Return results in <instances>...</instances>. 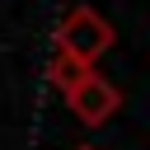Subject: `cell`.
<instances>
[{
	"label": "cell",
	"instance_id": "6da1fadb",
	"mask_svg": "<svg viewBox=\"0 0 150 150\" xmlns=\"http://www.w3.org/2000/svg\"><path fill=\"white\" fill-rule=\"evenodd\" d=\"M112 42H117V33H112V23H108L94 5H75V9H66L61 28H56V47H66L70 56H80L84 66H94Z\"/></svg>",
	"mask_w": 150,
	"mask_h": 150
},
{
	"label": "cell",
	"instance_id": "7a4b0ae2",
	"mask_svg": "<svg viewBox=\"0 0 150 150\" xmlns=\"http://www.w3.org/2000/svg\"><path fill=\"white\" fill-rule=\"evenodd\" d=\"M66 108H70L84 127H103V122L122 108V94H117V84H112V80H103L98 70H89V75L66 94Z\"/></svg>",
	"mask_w": 150,
	"mask_h": 150
},
{
	"label": "cell",
	"instance_id": "3957f363",
	"mask_svg": "<svg viewBox=\"0 0 150 150\" xmlns=\"http://www.w3.org/2000/svg\"><path fill=\"white\" fill-rule=\"evenodd\" d=\"M89 70H94V66H84V61H80V56H70L66 47H52V56H47V75H52V84H56L61 94H70Z\"/></svg>",
	"mask_w": 150,
	"mask_h": 150
},
{
	"label": "cell",
	"instance_id": "277c9868",
	"mask_svg": "<svg viewBox=\"0 0 150 150\" xmlns=\"http://www.w3.org/2000/svg\"><path fill=\"white\" fill-rule=\"evenodd\" d=\"M80 150H94V145H80Z\"/></svg>",
	"mask_w": 150,
	"mask_h": 150
}]
</instances>
